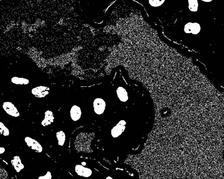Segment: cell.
<instances>
[{"label":"cell","instance_id":"cell-1","mask_svg":"<svg viewBox=\"0 0 224 179\" xmlns=\"http://www.w3.org/2000/svg\"><path fill=\"white\" fill-rule=\"evenodd\" d=\"M127 123L124 120H121L117 123V125L112 128L111 130V136L113 138H116L121 136L126 129Z\"/></svg>","mask_w":224,"mask_h":179},{"label":"cell","instance_id":"cell-2","mask_svg":"<svg viewBox=\"0 0 224 179\" xmlns=\"http://www.w3.org/2000/svg\"><path fill=\"white\" fill-rule=\"evenodd\" d=\"M94 112L98 115H101L104 112L106 107L105 100L101 98L95 99L93 103Z\"/></svg>","mask_w":224,"mask_h":179},{"label":"cell","instance_id":"cell-3","mask_svg":"<svg viewBox=\"0 0 224 179\" xmlns=\"http://www.w3.org/2000/svg\"><path fill=\"white\" fill-rule=\"evenodd\" d=\"M2 107L4 110L9 115L14 117L19 116L20 113L17 108L12 102L9 101L4 102Z\"/></svg>","mask_w":224,"mask_h":179},{"label":"cell","instance_id":"cell-4","mask_svg":"<svg viewBox=\"0 0 224 179\" xmlns=\"http://www.w3.org/2000/svg\"><path fill=\"white\" fill-rule=\"evenodd\" d=\"M74 171L78 175L83 177H89L92 174L91 169L86 167L82 165H76L74 167Z\"/></svg>","mask_w":224,"mask_h":179},{"label":"cell","instance_id":"cell-5","mask_svg":"<svg viewBox=\"0 0 224 179\" xmlns=\"http://www.w3.org/2000/svg\"><path fill=\"white\" fill-rule=\"evenodd\" d=\"M25 141L27 145L31 149L35 151L38 153H41L43 150L42 146L38 142L29 137H26L25 138Z\"/></svg>","mask_w":224,"mask_h":179},{"label":"cell","instance_id":"cell-6","mask_svg":"<svg viewBox=\"0 0 224 179\" xmlns=\"http://www.w3.org/2000/svg\"><path fill=\"white\" fill-rule=\"evenodd\" d=\"M50 89L45 86H38L32 90V93L35 97L39 98L44 97L49 93Z\"/></svg>","mask_w":224,"mask_h":179},{"label":"cell","instance_id":"cell-7","mask_svg":"<svg viewBox=\"0 0 224 179\" xmlns=\"http://www.w3.org/2000/svg\"><path fill=\"white\" fill-rule=\"evenodd\" d=\"M70 114L71 118L73 121L77 122L80 119L82 115V112L80 107L77 105H74L71 108Z\"/></svg>","mask_w":224,"mask_h":179},{"label":"cell","instance_id":"cell-8","mask_svg":"<svg viewBox=\"0 0 224 179\" xmlns=\"http://www.w3.org/2000/svg\"><path fill=\"white\" fill-rule=\"evenodd\" d=\"M54 116L53 112L50 110H47L45 113L44 118L42 121L41 125L44 127L51 125L53 122Z\"/></svg>","mask_w":224,"mask_h":179},{"label":"cell","instance_id":"cell-9","mask_svg":"<svg viewBox=\"0 0 224 179\" xmlns=\"http://www.w3.org/2000/svg\"><path fill=\"white\" fill-rule=\"evenodd\" d=\"M116 94L119 100L122 102H125L128 100V93L127 90L122 86H119L116 90Z\"/></svg>","mask_w":224,"mask_h":179},{"label":"cell","instance_id":"cell-10","mask_svg":"<svg viewBox=\"0 0 224 179\" xmlns=\"http://www.w3.org/2000/svg\"><path fill=\"white\" fill-rule=\"evenodd\" d=\"M12 165L17 172L19 173L24 168V166L22 163L21 160L19 156H16L11 161Z\"/></svg>","mask_w":224,"mask_h":179},{"label":"cell","instance_id":"cell-11","mask_svg":"<svg viewBox=\"0 0 224 179\" xmlns=\"http://www.w3.org/2000/svg\"><path fill=\"white\" fill-rule=\"evenodd\" d=\"M11 81L14 84L16 85H27L29 83V80L26 78L14 76L11 79Z\"/></svg>","mask_w":224,"mask_h":179},{"label":"cell","instance_id":"cell-12","mask_svg":"<svg viewBox=\"0 0 224 179\" xmlns=\"http://www.w3.org/2000/svg\"><path fill=\"white\" fill-rule=\"evenodd\" d=\"M56 137L58 141L59 146L63 147L64 145L66 140L65 133L63 131H58L56 133Z\"/></svg>","mask_w":224,"mask_h":179},{"label":"cell","instance_id":"cell-13","mask_svg":"<svg viewBox=\"0 0 224 179\" xmlns=\"http://www.w3.org/2000/svg\"><path fill=\"white\" fill-rule=\"evenodd\" d=\"M189 8L190 10L192 12H197L198 9V1L197 0H193V1H189Z\"/></svg>","mask_w":224,"mask_h":179},{"label":"cell","instance_id":"cell-14","mask_svg":"<svg viewBox=\"0 0 224 179\" xmlns=\"http://www.w3.org/2000/svg\"><path fill=\"white\" fill-rule=\"evenodd\" d=\"M9 129L2 122H0V134L5 136H7L9 135Z\"/></svg>","mask_w":224,"mask_h":179},{"label":"cell","instance_id":"cell-15","mask_svg":"<svg viewBox=\"0 0 224 179\" xmlns=\"http://www.w3.org/2000/svg\"><path fill=\"white\" fill-rule=\"evenodd\" d=\"M201 31V26L198 23H192L191 33L193 34H198Z\"/></svg>","mask_w":224,"mask_h":179},{"label":"cell","instance_id":"cell-16","mask_svg":"<svg viewBox=\"0 0 224 179\" xmlns=\"http://www.w3.org/2000/svg\"><path fill=\"white\" fill-rule=\"evenodd\" d=\"M165 1H149V4L153 7H158L161 5Z\"/></svg>","mask_w":224,"mask_h":179},{"label":"cell","instance_id":"cell-17","mask_svg":"<svg viewBox=\"0 0 224 179\" xmlns=\"http://www.w3.org/2000/svg\"><path fill=\"white\" fill-rule=\"evenodd\" d=\"M192 23L189 22L187 23L185 26L184 31L187 33H191V29Z\"/></svg>","mask_w":224,"mask_h":179},{"label":"cell","instance_id":"cell-18","mask_svg":"<svg viewBox=\"0 0 224 179\" xmlns=\"http://www.w3.org/2000/svg\"><path fill=\"white\" fill-rule=\"evenodd\" d=\"M52 174L50 172L48 171L45 175L40 176L38 179H52Z\"/></svg>","mask_w":224,"mask_h":179},{"label":"cell","instance_id":"cell-19","mask_svg":"<svg viewBox=\"0 0 224 179\" xmlns=\"http://www.w3.org/2000/svg\"><path fill=\"white\" fill-rule=\"evenodd\" d=\"M5 151V148L0 147V154H4Z\"/></svg>","mask_w":224,"mask_h":179},{"label":"cell","instance_id":"cell-20","mask_svg":"<svg viewBox=\"0 0 224 179\" xmlns=\"http://www.w3.org/2000/svg\"><path fill=\"white\" fill-rule=\"evenodd\" d=\"M105 179H114L112 178V177H110V176H108V177H106V178Z\"/></svg>","mask_w":224,"mask_h":179},{"label":"cell","instance_id":"cell-21","mask_svg":"<svg viewBox=\"0 0 224 179\" xmlns=\"http://www.w3.org/2000/svg\"><path fill=\"white\" fill-rule=\"evenodd\" d=\"M204 1V2H211V1Z\"/></svg>","mask_w":224,"mask_h":179}]
</instances>
